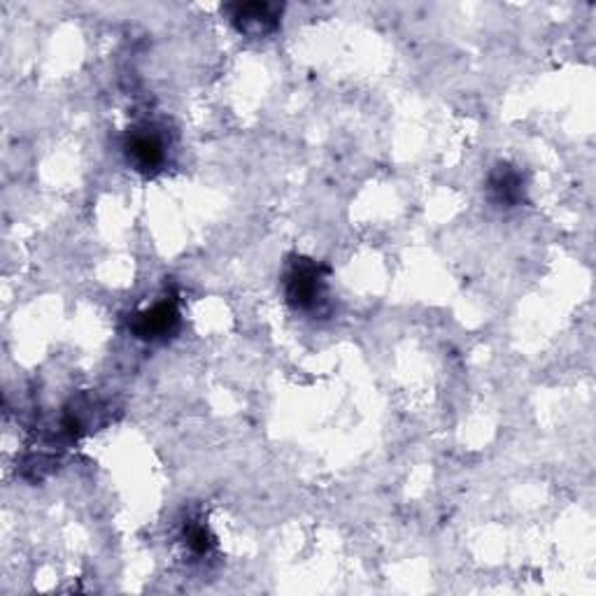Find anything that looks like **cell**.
<instances>
[{
	"instance_id": "6da1fadb",
	"label": "cell",
	"mask_w": 596,
	"mask_h": 596,
	"mask_svg": "<svg viewBox=\"0 0 596 596\" xmlns=\"http://www.w3.org/2000/svg\"><path fill=\"white\" fill-rule=\"evenodd\" d=\"M124 154L133 171L154 175L166 161V138L154 124H140L124 138Z\"/></svg>"
},
{
	"instance_id": "7a4b0ae2",
	"label": "cell",
	"mask_w": 596,
	"mask_h": 596,
	"mask_svg": "<svg viewBox=\"0 0 596 596\" xmlns=\"http://www.w3.org/2000/svg\"><path fill=\"white\" fill-rule=\"evenodd\" d=\"M324 273H327V270L313 259H296L289 266L284 278V292L289 305L296 311H313L322 301L324 289H327Z\"/></svg>"
},
{
	"instance_id": "3957f363",
	"label": "cell",
	"mask_w": 596,
	"mask_h": 596,
	"mask_svg": "<svg viewBox=\"0 0 596 596\" xmlns=\"http://www.w3.org/2000/svg\"><path fill=\"white\" fill-rule=\"evenodd\" d=\"M131 334L140 340L159 342L171 338L179 327V308L175 299H164L150 311H142L131 319Z\"/></svg>"
},
{
	"instance_id": "277c9868",
	"label": "cell",
	"mask_w": 596,
	"mask_h": 596,
	"mask_svg": "<svg viewBox=\"0 0 596 596\" xmlns=\"http://www.w3.org/2000/svg\"><path fill=\"white\" fill-rule=\"evenodd\" d=\"M487 196L496 208H517L527 201V185L511 164H499L487 177Z\"/></svg>"
},
{
	"instance_id": "5b68a950",
	"label": "cell",
	"mask_w": 596,
	"mask_h": 596,
	"mask_svg": "<svg viewBox=\"0 0 596 596\" xmlns=\"http://www.w3.org/2000/svg\"><path fill=\"white\" fill-rule=\"evenodd\" d=\"M231 24L241 33L249 35V38H261V35L273 33L278 28L280 10L270 3H245V5H231Z\"/></svg>"
},
{
	"instance_id": "8992f818",
	"label": "cell",
	"mask_w": 596,
	"mask_h": 596,
	"mask_svg": "<svg viewBox=\"0 0 596 596\" xmlns=\"http://www.w3.org/2000/svg\"><path fill=\"white\" fill-rule=\"evenodd\" d=\"M185 544H187V548H189L194 554L203 557V554H208V552L212 550L214 540H212L208 527H203V525H194V522H191V525L185 529Z\"/></svg>"
}]
</instances>
